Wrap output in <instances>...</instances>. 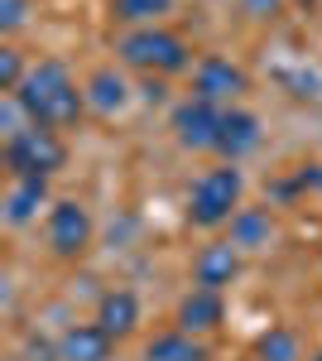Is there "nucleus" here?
Segmentation results:
<instances>
[{"mask_svg": "<svg viewBox=\"0 0 322 361\" xmlns=\"http://www.w3.org/2000/svg\"><path fill=\"white\" fill-rule=\"evenodd\" d=\"M260 231H269V222L265 217H241V231H236V246H250Z\"/></svg>", "mask_w": 322, "mask_h": 361, "instance_id": "nucleus-20", "label": "nucleus"}, {"mask_svg": "<svg viewBox=\"0 0 322 361\" xmlns=\"http://www.w3.org/2000/svg\"><path fill=\"white\" fill-rule=\"evenodd\" d=\"M241 169L236 164H221V169H207L197 183H192V197H188V217L192 226H221V222H236L241 212Z\"/></svg>", "mask_w": 322, "mask_h": 361, "instance_id": "nucleus-3", "label": "nucleus"}, {"mask_svg": "<svg viewBox=\"0 0 322 361\" xmlns=\"http://www.w3.org/2000/svg\"><path fill=\"white\" fill-rule=\"evenodd\" d=\"M111 10H116V20H125V25L149 29L159 15H168V10H173V0H116Z\"/></svg>", "mask_w": 322, "mask_h": 361, "instance_id": "nucleus-16", "label": "nucleus"}, {"mask_svg": "<svg viewBox=\"0 0 322 361\" xmlns=\"http://www.w3.org/2000/svg\"><path fill=\"white\" fill-rule=\"evenodd\" d=\"M260 357H265V361H298V342H294V333H284V328H269V333L260 337Z\"/></svg>", "mask_w": 322, "mask_h": 361, "instance_id": "nucleus-17", "label": "nucleus"}, {"mask_svg": "<svg viewBox=\"0 0 322 361\" xmlns=\"http://www.w3.org/2000/svg\"><path fill=\"white\" fill-rule=\"evenodd\" d=\"M87 106L92 111H120L125 106V78L120 73H111V68H101V73H92V82H87Z\"/></svg>", "mask_w": 322, "mask_h": 361, "instance_id": "nucleus-15", "label": "nucleus"}, {"mask_svg": "<svg viewBox=\"0 0 322 361\" xmlns=\"http://www.w3.org/2000/svg\"><path fill=\"white\" fill-rule=\"evenodd\" d=\"M97 323H101L116 342L130 337L135 323H140V299H135L130 289H111L106 299H101V308H97Z\"/></svg>", "mask_w": 322, "mask_h": 361, "instance_id": "nucleus-12", "label": "nucleus"}, {"mask_svg": "<svg viewBox=\"0 0 322 361\" xmlns=\"http://www.w3.org/2000/svg\"><path fill=\"white\" fill-rule=\"evenodd\" d=\"M221 116L226 106H212V102H183L178 111H173V135L183 149H216V140H221Z\"/></svg>", "mask_w": 322, "mask_h": 361, "instance_id": "nucleus-5", "label": "nucleus"}, {"mask_svg": "<svg viewBox=\"0 0 322 361\" xmlns=\"http://www.w3.org/2000/svg\"><path fill=\"white\" fill-rule=\"evenodd\" d=\"M25 78H29V73H25V63H20V49H0V87L15 97Z\"/></svg>", "mask_w": 322, "mask_h": 361, "instance_id": "nucleus-18", "label": "nucleus"}, {"mask_svg": "<svg viewBox=\"0 0 322 361\" xmlns=\"http://www.w3.org/2000/svg\"><path fill=\"white\" fill-rule=\"evenodd\" d=\"M29 20V0H0V29L15 34V29Z\"/></svg>", "mask_w": 322, "mask_h": 361, "instance_id": "nucleus-19", "label": "nucleus"}, {"mask_svg": "<svg viewBox=\"0 0 322 361\" xmlns=\"http://www.w3.org/2000/svg\"><path fill=\"white\" fill-rule=\"evenodd\" d=\"M255 145H260V121H255L250 111L226 106V116H221V140H216V154H226V164H236V159H245Z\"/></svg>", "mask_w": 322, "mask_h": 361, "instance_id": "nucleus-10", "label": "nucleus"}, {"mask_svg": "<svg viewBox=\"0 0 322 361\" xmlns=\"http://www.w3.org/2000/svg\"><path fill=\"white\" fill-rule=\"evenodd\" d=\"M49 197V178H15V188L5 197V222L10 226H25Z\"/></svg>", "mask_w": 322, "mask_h": 361, "instance_id": "nucleus-13", "label": "nucleus"}, {"mask_svg": "<svg viewBox=\"0 0 322 361\" xmlns=\"http://www.w3.org/2000/svg\"><path fill=\"white\" fill-rule=\"evenodd\" d=\"M15 102H20V111H25L34 126H49V130L73 126V121L87 111V92L73 82V73H68L58 58L39 63V68L29 73L25 82H20V92H15Z\"/></svg>", "mask_w": 322, "mask_h": 361, "instance_id": "nucleus-1", "label": "nucleus"}, {"mask_svg": "<svg viewBox=\"0 0 322 361\" xmlns=\"http://www.w3.org/2000/svg\"><path fill=\"white\" fill-rule=\"evenodd\" d=\"M221 318H226V304H221V294H212V289H192L188 299L178 304V328L183 333H212Z\"/></svg>", "mask_w": 322, "mask_h": 361, "instance_id": "nucleus-11", "label": "nucleus"}, {"mask_svg": "<svg viewBox=\"0 0 322 361\" xmlns=\"http://www.w3.org/2000/svg\"><path fill=\"white\" fill-rule=\"evenodd\" d=\"M245 87H250V78H245L236 63H226V58H202L197 73H192V97L197 102H212V106H231Z\"/></svg>", "mask_w": 322, "mask_h": 361, "instance_id": "nucleus-6", "label": "nucleus"}, {"mask_svg": "<svg viewBox=\"0 0 322 361\" xmlns=\"http://www.w3.org/2000/svg\"><path fill=\"white\" fill-rule=\"evenodd\" d=\"M120 63H130L140 73H183L188 68V44L168 29L149 25V29H130L120 44H116Z\"/></svg>", "mask_w": 322, "mask_h": 361, "instance_id": "nucleus-4", "label": "nucleus"}, {"mask_svg": "<svg viewBox=\"0 0 322 361\" xmlns=\"http://www.w3.org/2000/svg\"><path fill=\"white\" fill-rule=\"evenodd\" d=\"M5 164L15 178H54L58 169L68 164V145L49 130V126H20V130H10L5 140Z\"/></svg>", "mask_w": 322, "mask_h": 361, "instance_id": "nucleus-2", "label": "nucleus"}, {"mask_svg": "<svg viewBox=\"0 0 322 361\" xmlns=\"http://www.w3.org/2000/svg\"><path fill=\"white\" fill-rule=\"evenodd\" d=\"M236 270H241V255H236V241H216V246H207L197 260H192V275H197V289H212V294H221L231 279H236Z\"/></svg>", "mask_w": 322, "mask_h": 361, "instance_id": "nucleus-8", "label": "nucleus"}, {"mask_svg": "<svg viewBox=\"0 0 322 361\" xmlns=\"http://www.w3.org/2000/svg\"><path fill=\"white\" fill-rule=\"evenodd\" d=\"M144 361H207V347L197 342L192 333H163V337H154L149 347H144Z\"/></svg>", "mask_w": 322, "mask_h": 361, "instance_id": "nucleus-14", "label": "nucleus"}, {"mask_svg": "<svg viewBox=\"0 0 322 361\" xmlns=\"http://www.w3.org/2000/svg\"><path fill=\"white\" fill-rule=\"evenodd\" d=\"M111 342L116 337L101 323H78L58 342V361H111Z\"/></svg>", "mask_w": 322, "mask_h": 361, "instance_id": "nucleus-9", "label": "nucleus"}, {"mask_svg": "<svg viewBox=\"0 0 322 361\" xmlns=\"http://www.w3.org/2000/svg\"><path fill=\"white\" fill-rule=\"evenodd\" d=\"M313 361H322V352H318V357H313Z\"/></svg>", "mask_w": 322, "mask_h": 361, "instance_id": "nucleus-21", "label": "nucleus"}, {"mask_svg": "<svg viewBox=\"0 0 322 361\" xmlns=\"http://www.w3.org/2000/svg\"><path fill=\"white\" fill-rule=\"evenodd\" d=\"M49 246L58 255H82L92 246V217H87L82 202H73V197L54 202V212H49Z\"/></svg>", "mask_w": 322, "mask_h": 361, "instance_id": "nucleus-7", "label": "nucleus"}]
</instances>
